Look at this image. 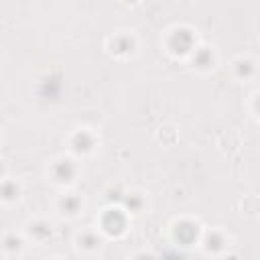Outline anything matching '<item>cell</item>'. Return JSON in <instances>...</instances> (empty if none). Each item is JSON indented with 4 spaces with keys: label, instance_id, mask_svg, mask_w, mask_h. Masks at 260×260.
Masks as SVG:
<instances>
[{
    "label": "cell",
    "instance_id": "obj_1",
    "mask_svg": "<svg viewBox=\"0 0 260 260\" xmlns=\"http://www.w3.org/2000/svg\"><path fill=\"white\" fill-rule=\"evenodd\" d=\"M45 177L51 185L59 187L61 191L63 189H73L75 183L81 177V162H79V158L71 156L69 152L67 154H57L47 162Z\"/></svg>",
    "mask_w": 260,
    "mask_h": 260
},
{
    "label": "cell",
    "instance_id": "obj_2",
    "mask_svg": "<svg viewBox=\"0 0 260 260\" xmlns=\"http://www.w3.org/2000/svg\"><path fill=\"white\" fill-rule=\"evenodd\" d=\"M197 45H199L197 30L189 24H175V26L165 30L162 47L175 59H185L187 61L191 57V53L197 49Z\"/></svg>",
    "mask_w": 260,
    "mask_h": 260
},
{
    "label": "cell",
    "instance_id": "obj_3",
    "mask_svg": "<svg viewBox=\"0 0 260 260\" xmlns=\"http://www.w3.org/2000/svg\"><path fill=\"white\" fill-rule=\"evenodd\" d=\"M130 213L118 205V203H110L106 205L100 215L95 217V228L100 230V234L106 238V240H120L128 234L130 230Z\"/></svg>",
    "mask_w": 260,
    "mask_h": 260
},
{
    "label": "cell",
    "instance_id": "obj_4",
    "mask_svg": "<svg viewBox=\"0 0 260 260\" xmlns=\"http://www.w3.org/2000/svg\"><path fill=\"white\" fill-rule=\"evenodd\" d=\"M67 150L75 158H87L93 156L100 148V134L91 126H77L73 128L65 138Z\"/></svg>",
    "mask_w": 260,
    "mask_h": 260
},
{
    "label": "cell",
    "instance_id": "obj_5",
    "mask_svg": "<svg viewBox=\"0 0 260 260\" xmlns=\"http://www.w3.org/2000/svg\"><path fill=\"white\" fill-rule=\"evenodd\" d=\"M203 225L199 223V219L195 217H189V215H181V217H175L171 223H169V238L175 246H199V240L203 236Z\"/></svg>",
    "mask_w": 260,
    "mask_h": 260
},
{
    "label": "cell",
    "instance_id": "obj_6",
    "mask_svg": "<svg viewBox=\"0 0 260 260\" xmlns=\"http://www.w3.org/2000/svg\"><path fill=\"white\" fill-rule=\"evenodd\" d=\"M138 49H140V39L130 28H120L106 37V51L116 59H130L138 53Z\"/></svg>",
    "mask_w": 260,
    "mask_h": 260
},
{
    "label": "cell",
    "instance_id": "obj_7",
    "mask_svg": "<svg viewBox=\"0 0 260 260\" xmlns=\"http://www.w3.org/2000/svg\"><path fill=\"white\" fill-rule=\"evenodd\" d=\"M53 209L63 219H77L85 213V197L75 189H63L53 199Z\"/></svg>",
    "mask_w": 260,
    "mask_h": 260
},
{
    "label": "cell",
    "instance_id": "obj_8",
    "mask_svg": "<svg viewBox=\"0 0 260 260\" xmlns=\"http://www.w3.org/2000/svg\"><path fill=\"white\" fill-rule=\"evenodd\" d=\"M104 236L100 234L98 228H91V225H85V228H79L75 234H73V250L79 254V256H85V258H93L102 252L104 248Z\"/></svg>",
    "mask_w": 260,
    "mask_h": 260
},
{
    "label": "cell",
    "instance_id": "obj_9",
    "mask_svg": "<svg viewBox=\"0 0 260 260\" xmlns=\"http://www.w3.org/2000/svg\"><path fill=\"white\" fill-rule=\"evenodd\" d=\"M199 248L207 256H225L232 248V234L223 228H207L199 240Z\"/></svg>",
    "mask_w": 260,
    "mask_h": 260
},
{
    "label": "cell",
    "instance_id": "obj_10",
    "mask_svg": "<svg viewBox=\"0 0 260 260\" xmlns=\"http://www.w3.org/2000/svg\"><path fill=\"white\" fill-rule=\"evenodd\" d=\"M217 61H219V55H217V49L215 45H209V43H199L197 49L191 53V57L187 59L189 67L199 73V75H207L211 73L215 67H217Z\"/></svg>",
    "mask_w": 260,
    "mask_h": 260
},
{
    "label": "cell",
    "instance_id": "obj_11",
    "mask_svg": "<svg viewBox=\"0 0 260 260\" xmlns=\"http://www.w3.org/2000/svg\"><path fill=\"white\" fill-rule=\"evenodd\" d=\"M22 234L26 236V240L30 244H47L55 238V223L49 219V217H43V215H37V217H30L24 221L22 225Z\"/></svg>",
    "mask_w": 260,
    "mask_h": 260
},
{
    "label": "cell",
    "instance_id": "obj_12",
    "mask_svg": "<svg viewBox=\"0 0 260 260\" xmlns=\"http://www.w3.org/2000/svg\"><path fill=\"white\" fill-rule=\"evenodd\" d=\"M232 77L240 83H254L260 77V63L252 55H236L230 63Z\"/></svg>",
    "mask_w": 260,
    "mask_h": 260
},
{
    "label": "cell",
    "instance_id": "obj_13",
    "mask_svg": "<svg viewBox=\"0 0 260 260\" xmlns=\"http://www.w3.org/2000/svg\"><path fill=\"white\" fill-rule=\"evenodd\" d=\"M118 205H122V207L130 213V217H136V215H144V213L148 211V207H150V197H148V193H146L144 189L130 187V189L124 191V195H122V199H120Z\"/></svg>",
    "mask_w": 260,
    "mask_h": 260
},
{
    "label": "cell",
    "instance_id": "obj_14",
    "mask_svg": "<svg viewBox=\"0 0 260 260\" xmlns=\"http://www.w3.org/2000/svg\"><path fill=\"white\" fill-rule=\"evenodd\" d=\"M22 195H24L22 181L18 177H14V175H4L2 183H0V201H2V205L10 207V205L20 203Z\"/></svg>",
    "mask_w": 260,
    "mask_h": 260
},
{
    "label": "cell",
    "instance_id": "obj_15",
    "mask_svg": "<svg viewBox=\"0 0 260 260\" xmlns=\"http://www.w3.org/2000/svg\"><path fill=\"white\" fill-rule=\"evenodd\" d=\"M28 244H30V242L26 240V236L22 234V230H20V232L10 230V232H6L4 238H2V250H4V254H6L8 258H18V256H22V254L26 252V246H28Z\"/></svg>",
    "mask_w": 260,
    "mask_h": 260
},
{
    "label": "cell",
    "instance_id": "obj_16",
    "mask_svg": "<svg viewBox=\"0 0 260 260\" xmlns=\"http://www.w3.org/2000/svg\"><path fill=\"white\" fill-rule=\"evenodd\" d=\"M248 110L250 114L260 122V89H256L252 95H250V104H248Z\"/></svg>",
    "mask_w": 260,
    "mask_h": 260
},
{
    "label": "cell",
    "instance_id": "obj_17",
    "mask_svg": "<svg viewBox=\"0 0 260 260\" xmlns=\"http://www.w3.org/2000/svg\"><path fill=\"white\" fill-rule=\"evenodd\" d=\"M128 260H158V256L152 250H136L128 256Z\"/></svg>",
    "mask_w": 260,
    "mask_h": 260
},
{
    "label": "cell",
    "instance_id": "obj_18",
    "mask_svg": "<svg viewBox=\"0 0 260 260\" xmlns=\"http://www.w3.org/2000/svg\"><path fill=\"white\" fill-rule=\"evenodd\" d=\"M49 260H63V258H59V256H55V258H49Z\"/></svg>",
    "mask_w": 260,
    "mask_h": 260
}]
</instances>
